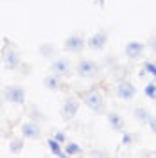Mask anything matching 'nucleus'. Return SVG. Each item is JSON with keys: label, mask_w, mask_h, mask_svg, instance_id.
Here are the masks:
<instances>
[{"label": "nucleus", "mask_w": 156, "mask_h": 158, "mask_svg": "<svg viewBox=\"0 0 156 158\" xmlns=\"http://www.w3.org/2000/svg\"><path fill=\"white\" fill-rule=\"evenodd\" d=\"M6 45L2 47V54H0V58H2V63H4V67L7 70H16L20 67V56L18 52L11 47L9 40L6 38Z\"/></svg>", "instance_id": "nucleus-1"}, {"label": "nucleus", "mask_w": 156, "mask_h": 158, "mask_svg": "<svg viewBox=\"0 0 156 158\" xmlns=\"http://www.w3.org/2000/svg\"><path fill=\"white\" fill-rule=\"evenodd\" d=\"M83 102H84V106H88V108L92 110V111H95V113H102L106 110V102H104L102 94L101 92H95V90L84 92L83 94Z\"/></svg>", "instance_id": "nucleus-2"}, {"label": "nucleus", "mask_w": 156, "mask_h": 158, "mask_svg": "<svg viewBox=\"0 0 156 158\" xmlns=\"http://www.w3.org/2000/svg\"><path fill=\"white\" fill-rule=\"evenodd\" d=\"M99 72V65L92 59H81L77 63V76L79 77H84V79H90V77H95V74Z\"/></svg>", "instance_id": "nucleus-3"}, {"label": "nucleus", "mask_w": 156, "mask_h": 158, "mask_svg": "<svg viewBox=\"0 0 156 158\" xmlns=\"http://www.w3.org/2000/svg\"><path fill=\"white\" fill-rule=\"evenodd\" d=\"M4 99L7 102H13V104H23L25 102V90L14 85V86H7L4 90Z\"/></svg>", "instance_id": "nucleus-4"}, {"label": "nucleus", "mask_w": 156, "mask_h": 158, "mask_svg": "<svg viewBox=\"0 0 156 158\" xmlns=\"http://www.w3.org/2000/svg\"><path fill=\"white\" fill-rule=\"evenodd\" d=\"M79 111V101L76 97H67L61 106V117L63 120H72Z\"/></svg>", "instance_id": "nucleus-5"}, {"label": "nucleus", "mask_w": 156, "mask_h": 158, "mask_svg": "<svg viewBox=\"0 0 156 158\" xmlns=\"http://www.w3.org/2000/svg\"><path fill=\"white\" fill-rule=\"evenodd\" d=\"M20 131H22V137L27 138V140H38L41 137V126H39L38 122H34V120L23 122Z\"/></svg>", "instance_id": "nucleus-6"}, {"label": "nucleus", "mask_w": 156, "mask_h": 158, "mask_svg": "<svg viewBox=\"0 0 156 158\" xmlns=\"http://www.w3.org/2000/svg\"><path fill=\"white\" fill-rule=\"evenodd\" d=\"M84 38L83 36H79V34H72L68 38L65 40V43H63V50H67V52H72V54H77L81 50L84 49Z\"/></svg>", "instance_id": "nucleus-7"}, {"label": "nucleus", "mask_w": 156, "mask_h": 158, "mask_svg": "<svg viewBox=\"0 0 156 158\" xmlns=\"http://www.w3.org/2000/svg\"><path fill=\"white\" fill-rule=\"evenodd\" d=\"M137 95V88L131 81H120L117 85V97L122 101H131Z\"/></svg>", "instance_id": "nucleus-8"}, {"label": "nucleus", "mask_w": 156, "mask_h": 158, "mask_svg": "<svg viewBox=\"0 0 156 158\" xmlns=\"http://www.w3.org/2000/svg\"><path fill=\"white\" fill-rule=\"evenodd\" d=\"M106 43H108V32H104V31H99L95 34H92L86 41V45L92 50H102L106 47Z\"/></svg>", "instance_id": "nucleus-9"}, {"label": "nucleus", "mask_w": 156, "mask_h": 158, "mask_svg": "<svg viewBox=\"0 0 156 158\" xmlns=\"http://www.w3.org/2000/svg\"><path fill=\"white\" fill-rule=\"evenodd\" d=\"M144 49H146V45H144L142 41H129V43L126 45V49H124V52H126L127 58L137 59V58H140V56H142Z\"/></svg>", "instance_id": "nucleus-10"}, {"label": "nucleus", "mask_w": 156, "mask_h": 158, "mask_svg": "<svg viewBox=\"0 0 156 158\" xmlns=\"http://www.w3.org/2000/svg\"><path fill=\"white\" fill-rule=\"evenodd\" d=\"M52 72H54V74H58V76H61V77L68 76V72H70L68 59H65V58L54 59V61H52Z\"/></svg>", "instance_id": "nucleus-11"}, {"label": "nucleus", "mask_w": 156, "mask_h": 158, "mask_svg": "<svg viewBox=\"0 0 156 158\" xmlns=\"http://www.w3.org/2000/svg\"><path fill=\"white\" fill-rule=\"evenodd\" d=\"M43 85H45V88L50 90V92H56V90L61 88V76H58V74H49L47 77L43 79Z\"/></svg>", "instance_id": "nucleus-12"}, {"label": "nucleus", "mask_w": 156, "mask_h": 158, "mask_svg": "<svg viewBox=\"0 0 156 158\" xmlns=\"http://www.w3.org/2000/svg\"><path fill=\"white\" fill-rule=\"evenodd\" d=\"M108 124L115 131H122L124 129V117L118 113H108Z\"/></svg>", "instance_id": "nucleus-13"}, {"label": "nucleus", "mask_w": 156, "mask_h": 158, "mask_svg": "<svg viewBox=\"0 0 156 158\" xmlns=\"http://www.w3.org/2000/svg\"><path fill=\"white\" fill-rule=\"evenodd\" d=\"M133 117H135V120H137V122H140V124L144 126V124H149L151 113H149L146 108H135V111H133Z\"/></svg>", "instance_id": "nucleus-14"}, {"label": "nucleus", "mask_w": 156, "mask_h": 158, "mask_svg": "<svg viewBox=\"0 0 156 158\" xmlns=\"http://www.w3.org/2000/svg\"><path fill=\"white\" fill-rule=\"evenodd\" d=\"M23 137H13L9 140V151L11 153H20L23 149Z\"/></svg>", "instance_id": "nucleus-15"}, {"label": "nucleus", "mask_w": 156, "mask_h": 158, "mask_svg": "<svg viewBox=\"0 0 156 158\" xmlns=\"http://www.w3.org/2000/svg\"><path fill=\"white\" fill-rule=\"evenodd\" d=\"M47 146H49V149L56 155V156H67V153L61 151V146H59V142L56 138H49V140H47Z\"/></svg>", "instance_id": "nucleus-16"}, {"label": "nucleus", "mask_w": 156, "mask_h": 158, "mask_svg": "<svg viewBox=\"0 0 156 158\" xmlns=\"http://www.w3.org/2000/svg\"><path fill=\"white\" fill-rule=\"evenodd\" d=\"M65 153H67V156H74V155H79L81 153V148H79L76 142H68L65 146Z\"/></svg>", "instance_id": "nucleus-17"}, {"label": "nucleus", "mask_w": 156, "mask_h": 158, "mask_svg": "<svg viewBox=\"0 0 156 158\" xmlns=\"http://www.w3.org/2000/svg\"><path fill=\"white\" fill-rule=\"evenodd\" d=\"M146 95L149 99H154L156 97V83H149L146 86Z\"/></svg>", "instance_id": "nucleus-18"}, {"label": "nucleus", "mask_w": 156, "mask_h": 158, "mask_svg": "<svg viewBox=\"0 0 156 158\" xmlns=\"http://www.w3.org/2000/svg\"><path fill=\"white\" fill-rule=\"evenodd\" d=\"M146 70L147 72H151V76H154L156 77V65H153V63H146Z\"/></svg>", "instance_id": "nucleus-19"}, {"label": "nucleus", "mask_w": 156, "mask_h": 158, "mask_svg": "<svg viewBox=\"0 0 156 158\" xmlns=\"http://www.w3.org/2000/svg\"><path fill=\"white\" fill-rule=\"evenodd\" d=\"M149 128H151V131H154V133H156V117L149 118Z\"/></svg>", "instance_id": "nucleus-20"}, {"label": "nucleus", "mask_w": 156, "mask_h": 158, "mask_svg": "<svg viewBox=\"0 0 156 158\" xmlns=\"http://www.w3.org/2000/svg\"><path fill=\"white\" fill-rule=\"evenodd\" d=\"M149 47H151V50L156 54V38H151V40H149Z\"/></svg>", "instance_id": "nucleus-21"}, {"label": "nucleus", "mask_w": 156, "mask_h": 158, "mask_svg": "<svg viewBox=\"0 0 156 158\" xmlns=\"http://www.w3.org/2000/svg\"><path fill=\"white\" fill-rule=\"evenodd\" d=\"M131 142V137L129 135H124V138H122V144H129Z\"/></svg>", "instance_id": "nucleus-22"}, {"label": "nucleus", "mask_w": 156, "mask_h": 158, "mask_svg": "<svg viewBox=\"0 0 156 158\" xmlns=\"http://www.w3.org/2000/svg\"><path fill=\"white\" fill-rule=\"evenodd\" d=\"M56 140H58V142H63V140H65V135H63V133H58V135H56Z\"/></svg>", "instance_id": "nucleus-23"}, {"label": "nucleus", "mask_w": 156, "mask_h": 158, "mask_svg": "<svg viewBox=\"0 0 156 158\" xmlns=\"http://www.w3.org/2000/svg\"><path fill=\"white\" fill-rule=\"evenodd\" d=\"M41 50V49H39ZM41 52H43V54H45V56H49V52H50V47H45V49L41 50Z\"/></svg>", "instance_id": "nucleus-24"}, {"label": "nucleus", "mask_w": 156, "mask_h": 158, "mask_svg": "<svg viewBox=\"0 0 156 158\" xmlns=\"http://www.w3.org/2000/svg\"><path fill=\"white\" fill-rule=\"evenodd\" d=\"M2 108H4V102H2V97H0V111H2Z\"/></svg>", "instance_id": "nucleus-25"}, {"label": "nucleus", "mask_w": 156, "mask_h": 158, "mask_svg": "<svg viewBox=\"0 0 156 158\" xmlns=\"http://www.w3.org/2000/svg\"><path fill=\"white\" fill-rule=\"evenodd\" d=\"M0 129H2V120H0Z\"/></svg>", "instance_id": "nucleus-26"}, {"label": "nucleus", "mask_w": 156, "mask_h": 158, "mask_svg": "<svg viewBox=\"0 0 156 158\" xmlns=\"http://www.w3.org/2000/svg\"><path fill=\"white\" fill-rule=\"evenodd\" d=\"M153 101H154V104H156V97H154V99H153Z\"/></svg>", "instance_id": "nucleus-27"}, {"label": "nucleus", "mask_w": 156, "mask_h": 158, "mask_svg": "<svg viewBox=\"0 0 156 158\" xmlns=\"http://www.w3.org/2000/svg\"><path fill=\"white\" fill-rule=\"evenodd\" d=\"M0 61H2V58H0Z\"/></svg>", "instance_id": "nucleus-28"}]
</instances>
